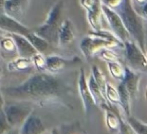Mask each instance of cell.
<instances>
[{
    "label": "cell",
    "mask_w": 147,
    "mask_h": 134,
    "mask_svg": "<svg viewBox=\"0 0 147 134\" xmlns=\"http://www.w3.org/2000/svg\"><path fill=\"white\" fill-rule=\"evenodd\" d=\"M78 91H79L80 97H81L82 103H83L84 111L86 113H89L93 109V107L97 106V105L88 88L87 80H86L85 72H84L83 68H81L80 70L79 78H78Z\"/></svg>",
    "instance_id": "9c48e42d"
},
{
    "label": "cell",
    "mask_w": 147,
    "mask_h": 134,
    "mask_svg": "<svg viewBox=\"0 0 147 134\" xmlns=\"http://www.w3.org/2000/svg\"><path fill=\"white\" fill-rule=\"evenodd\" d=\"M75 39L74 25L69 18H66L62 21L58 30L57 36V45L60 47H66L70 45Z\"/></svg>",
    "instance_id": "8fae6325"
},
{
    "label": "cell",
    "mask_w": 147,
    "mask_h": 134,
    "mask_svg": "<svg viewBox=\"0 0 147 134\" xmlns=\"http://www.w3.org/2000/svg\"><path fill=\"white\" fill-rule=\"evenodd\" d=\"M9 35L14 40L18 56L25 57V58H32L36 53H38L36 51V49L33 47V45L29 42V40L24 35L15 33H11Z\"/></svg>",
    "instance_id": "7c38bea8"
},
{
    "label": "cell",
    "mask_w": 147,
    "mask_h": 134,
    "mask_svg": "<svg viewBox=\"0 0 147 134\" xmlns=\"http://www.w3.org/2000/svg\"><path fill=\"white\" fill-rule=\"evenodd\" d=\"M79 61L78 57H74V59H65L58 55H50L45 58V69L48 70L50 73H57L65 67L75 64Z\"/></svg>",
    "instance_id": "4fadbf2b"
},
{
    "label": "cell",
    "mask_w": 147,
    "mask_h": 134,
    "mask_svg": "<svg viewBox=\"0 0 147 134\" xmlns=\"http://www.w3.org/2000/svg\"><path fill=\"white\" fill-rule=\"evenodd\" d=\"M115 11L121 17L130 38L146 53V35L143 20L134 9L131 0H123L122 4Z\"/></svg>",
    "instance_id": "7a4b0ae2"
},
{
    "label": "cell",
    "mask_w": 147,
    "mask_h": 134,
    "mask_svg": "<svg viewBox=\"0 0 147 134\" xmlns=\"http://www.w3.org/2000/svg\"><path fill=\"white\" fill-rule=\"evenodd\" d=\"M91 74L93 75L95 81L98 83V85L100 86L103 93H104V88H105V85H106L107 82H106V78H105V75L103 74L102 70H101L98 66L94 65V66L92 67V72H91Z\"/></svg>",
    "instance_id": "cb8c5ba5"
},
{
    "label": "cell",
    "mask_w": 147,
    "mask_h": 134,
    "mask_svg": "<svg viewBox=\"0 0 147 134\" xmlns=\"http://www.w3.org/2000/svg\"><path fill=\"white\" fill-rule=\"evenodd\" d=\"M0 51H2L4 55L5 54H16L17 55V51H16V46L14 40L12 37L10 36H4L0 37Z\"/></svg>",
    "instance_id": "d6986e66"
},
{
    "label": "cell",
    "mask_w": 147,
    "mask_h": 134,
    "mask_svg": "<svg viewBox=\"0 0 147 134\" xmlns=\"http://www.w3.org/2000/svg\"><path fill=\"white\" fill-rule=\"evenodd\" d=\"M101 10H102L103 13V18L108 23L111 33L122 43L126 42L127 40H130L131 38H130L119 14L115 10L110 9V8L106 7L104 5H101Z\"/></svg>",
    "instance_id": "52a82bcc"
},
{
    "label": "cell",
    "mask_w": 147,
    "mask_h": 134,
    "mask_svg": "<svg viewBox=\"0 0 147 134\" xmlns=\"http://www.w3.org/2000/svg\"><path fill=\"white\" fill-rule=\"evenodd\" d=\"M11 128L3 111H0V134H6Z\"/></svg>",
    "instance_id": "4316f807"
},
{
    "label": "cell",
    "mask_w": 147,
    "mask_h": 134,
    "mask_svg": "<svg viewBox=\"0 0 147 134\" xmlns=\"http://www.w3.org/2000/svg\"><path fill=\"white\" fill-rule=\"evenodd\" d=\"M6 134H19V128H11Z\"/></svg>",
    "instance_id": "1f68e13d"
},
{
    "label": "cell",
    "mask_w": 147,
    "mask_h": 134,
    "mask_svg": "<svg viewBox=\"0 0 147 134\" xmlns=\"http://www.w3.org/2000/svg\"><path fill=\"white\" fill-rule=\"evenodd\" d=\"M3 7H4V0H0V14L4 13Z\"/></svg>",
    "instance_id": "d6a6232c"
},
{
    "label": "cell",
    "mask_w": 147,
    "mask_h": 134,
    "mask_svg": "<svg viewBox=\"0 0 147 134\" xmlns=\"http://www.w3.org/2000/svg\"><path fill=\"white\" fill-rule=\"evenodd\" d=\"M140 78H141L140 73L133 71V70H131L129 67H127L125 65V75H124V78L120 82L125 86V88L127 89V91L129 92L130 96H131L132 100L137 96L138 89H139Z\"/></svg>",
    "instance_id": "5bb4252c"
},
{
    "label": "cell",
    "mask_w": 147,
    "mask_h": 134,
    "mask_svg": "<svg viewBox=\"0 0 147 134\" xmlns=\"http://www.w3.org/2000/svg\"><path fill=\"white\" fill-rule=\"evenodd\" d=\"M122 2H123V0H100L101 5L106 6L112 10H116L122 4Z\"/></svg>",
    "instance_id": "83f0119b"
},
{
    "label": "cell",
    "mask_w": 147,
    "mask_h": 134,
    "mask_svg": "<svg viewBox=\"0 0 147 134\" xmlns=\"http://www.w3.org/2000/svg\"><path fill=\"white\" fill-rule=\"evenodd\" d=\"M79 2H80L81 7L84 8V9L87 11V10H89L93 5H94L96 0H79Z\"/></svg>",
    "instance_id": "f546056e"
},
{
    "label": "cell",
    "mask_w": 147,
    "mask_h": 134,
    "mask_svg": "<svg viewBox=\"0 0 147 134\" xmlns=\"http://www.w3.org/2000/svg\"><path fill=\"white\" fill-rule=\"evenodd\" d=\"M87 85H88V88H89V90H90L91 94H92L93 98H94V101H95V103H96V105H101V104H103V103L107 102L102 89H101L100 86L98 85V83L95 81L92 74H90V76H89V79L87 80Z\"/></svg>",
    "instance_id": "ac0fdd59"
},
{
    "label": "cell",
    "mask_w": 147,
    "mask_h": 134,
    "mask_svg": "<svg viewBox=\"0 0 147 134\" xmlns=\"http://www.w3.org/2000/svg\"><path fill=\"white\" fill-rule=\"evenodd\" d=\"M126 118H127L126 122L128 123L134 134H147V124L139 121L135 117L128 116Z\"/></svg>",
    "instance_id": "7402d4cb"
},
{
    "label": "cell",
    "mask_w": 147,
    "mask_h": 134,
    "mask_svg": "<svg viewBox=\"0 0 147 134\" xmlns=\"http://www.w3.org/2000/svg\"><path fill=\"white\" fill-rule=\"evenodd\" d=\"M0 29L7 33H15L26 36L30 32V29L18 20L6 15L5 13L0 14Z\"/></svg>",
    "instance_id": "30bf717a"
},
{
    "label": "cell",
    "mask_w": 147,
    "mask_h": 134,
    "mask_svg": "<svg viewBox=\"0 0 147 134\" xmlns=\"http://www.w3.org/2000/svg\"><path fill=\"white\" fill-rule=\"evenodd\" d=\"M32 64L31 58H25V57H20L14 58L10 63H8V68L10 70H24L29 68Z\"/></svg>",
    "instance_id": "603a6c76"
},
{
    "label": "cell",
    "mask_w": 147,
    "mask_h": 134,
    "mask_svg": "<svg viewBox=\"0 0 147 134\" xmlns=\"http://www.w3.org/2000/svg\"><path fill=\"white\" fill-rule=\"evenodd\" d=\"M131 1L133 4H142L145 1H147V0H131Z\"/></svg>",
    "instance_id": "836d02e7"
},
{
    "label": "cell",
    "mask_w": 147,
    "mask_h": 134,
    "mask_svg": "<svg viewBox=\"0 0 147 134\" xmlns=\"http://www.w3.org/2000/svg\"><path fill=\"white\" fill-rule=\"evenodd\" d=\"M87 20L89 25L93 29V31H99L102 30V19H103V13L101 10V4L100 1L95 2V4L87 10Z\"/></svg>",
    "instance_id": "2e32d148"
},
{
    "label": "cell",
    "mask_w": 147,
    "mask_h": 134,
    "mask_svg": "<svg viewBox=\"0 0 147 134\" xmlns=\"http://www.w3.org/2000/svg\"><path fill=\"white\" fill-rule=\"evenodd\" d=\"M30 0H4L3 11L6 15L21 22Z\"/></svg>",
    "instance_id": "ba28073f"
},
{
    "label": "cell",
    "mask_w": 147,
    "mask_h": 134,
    "mask_svg": "<svg viewBox=\"0 0 147 134\" xmlns=\"http://www.w3.org/2000/svg\"><path fill=\"white\" fill-rule=\"evenodd\" d=\"M64 3L62 0L55 2L54 5L51 7L47 13L46 19L43 24L34 30V32L40 37L44 38L50 44H57V36L58 30L60 28L62 21V14H63Z\"/></svg>",
    "instance_id": "277c9868"
},
{
    "label": "cell",
    "mask_w": 147,
    "mask_h": 134,
    "mask_svg": "<svg viewBox=\"0 0 147 134\" xmlns=\"http://www.w3.org/2000/svg\"><path fill=\"white\" fill-rule=\"evenodd\" d=\"M51 134H58V132H57L56 129H53V131L51 132Z\"/></svg>",
    "instance_id": "e575fe53"
},
{
    "label": "cell",
    "mask_w": 147,
    "mask_h": 134,
    "mask_svg": "<svg viewBox=\"0 0 147 134\" xmlns=\"http://www.w3.org/2000/svg\"><path fill=\"white\" fill-rule=\"evenodd\" d=\"M32 60V64H34V66H36L38 69L42 70L45 69V58L43 56V54L41 53H36L34 56L31 58Z\"/></svg>",
    "instance_id": "484cf974"
},
{
    "label": "cell",
    "mask_w": 147,
    "mask_h": 134,
    "mask_svg": "<svg viewBox=\"0 0 147 134\" xmlns=\"http://www.w3.org/2000/svg\"><path fill=\"white\" fill-rule=\"evenodd\" d=\"M133 7L136 10V12L141 16V18L147 19V1L142 4H133Z\"/></svg>",
    "instance_id": "f1b7e54d"
},
{
    "label": "cell",
    "mask_w": 147,
    "mask_h": 134,
    "mask_svg": "<svg viewBox=\"0 0 147 134\" xmlns=\"http://www.w3.org/2000/svg\"><path fill=\"white\" fill-rule=\"evenodd\" d=\"M45 126L40 117L31 113L19 128V134H43Z\"/></svg>",
    "instance_id": "9a60e30c"
},
{
    "label": "cell",
    "mask_w": 147,
    "mask_h": 134,
    "mask_svg": "<svg viewBox=\"0 0 147 134\" xmlns=\"http://www.w3.org/2000/svg\"><path fill=\"white\" fill-rule=\"evenodd\" d=\"M108 65V69L110 72V75L112 76L114 79L121 81L124 78L125 75V67L122 66L118 61H111V62H107Z\"/></svg>",
    "instance_id": "ffe728a7"
},
{
    "label": "cell",
    "mask_w": 147,
    "mask_h": 134,
    "mask_svg": "<svg viewBox=\"0 0 147 134\" xmlns=\"http://www.w3.org/2000/svg\"><path fill=\"white\" fill-rule=\"evenodd\" d=\"M104 96L106 98V101L109 104L112 105H119L120 106V98H119V94H118L117 89H115L113 86H111L109 83H106L104 88Z\"/></svg>",
    "instance_id": "44dd1931"
},
{
    "label": "cell",
    "mask_w": 147,
    "mask_h": 134,
    "mask_svg": "<svg viewBox=\"0 0 147 134\" xmlns=\"http://www.w3.org/2000/svg\"><path fill=\"white\" fill-rule=\"evenodd\" d=\"M4 105H5V101H4V98H3V93H2V91L0 90V111H3Z\"/></svg>",
    "instance_id": "4dcf8cb0"
},
{
    "label": "cell",
    "mask_w": 147,
    "mask_h": 134,
    "mask_svg": "<svg viewBox=\"0 0 147 134\" xmlns=\"http://www.w3.org/2000/svg\"><path fill=\"white\" fill-rule=\"evenodd\" d=\"M146 95H147V92H146Z\"/></svg>",
    "instance_id": "8d00e7d4"
},
{
    "label": "cell",
    "mask_w": 147,
    "mask_h": 134,
    "mask_svg": "<svg viewBox=\"0 0 147 134\" xmlns=\"http://www.w3.org/2000/svg\"><path fill=\"white\" fill-rule=\"evenodd\" d=\"M124 57L126 66L138 73L147 74V56L146 53L139 48L132 39L123 43Z\"/></svg>",
    "instance_id": "5b68a950"
},
{
    "label": "cell",
    "mask_w": 147,
    "mask_h": 134,
    "mask_svg": "<svg viewBox=\"0 0 147 134\" xmlns=\"http://www.w3.org/2000/svg\"><path fill=\"white\" fill-rule=\"evenodd\" d=\"M2 72H3V70H2V67H1V65H0V77L2 76Z\"/></svg>",
    "instance_id": "d590c367"
},
{
    "label": "cell",
    "mask_w": 147,
    "mask_h": 134,
    "mask_svg": "<svg viewBox=\"0 0 147 134\" xmlns=\"http://www.w3.org/2000/svg\"><path fill=\"white\" fill-rule=\"evenodd\" d=\"M100 57L105 60L106 62H111V61H118V55L113 51V49L104 48L99 51Z\"/></svg>",
    "instance_id": "d4e9b609"
},
{
    "label": "cell",
    "mask_w": 147,
    "mask_h": 134,
    "mask_svg": "<svg viewBox=\"0 0 147 134\" xmlns=\"http://www.w3.org/2000/svg\"><path fill=\"white\" fill-rule=\"evenodd\" d=\"M32 112V107L22 103H10L3 107V113L12 128H20Z\"/></svg>",
    "instance_id": "8992f818"
},
{
    "label": "cell",
    "mask_w": 147,
    "mask_h": 134,
    "mask_svg": "<svg viewBox=\"0 0 147 134\" xmlns=\"http://www.w3.org/2000/svg\"><path fill=\"white\" fill-rule=\"evenodd\" d=\"M1 91L14 100L46 102L61 99L69 93V87L52 74L38 73L20 85L3 88Z\"/></svg>",
    "instance_id": "6da1fadb"
},
{
    "label": "cell",
    "mask_w": 147,
    "mask_h": 134,
    "mask_svg": "<svg viewBox=\"0 0 147 134\" xmlns=\"http://www.w3.org/2000/svg\"><path fill=\"white\" fill-rule=\"evenodd\" d=\"M25 37L29 40V42L33 45V47L36 49V51L38 53L45 54L49 50V48H50V43L47 42L44 38L40 37L39 35H37L35 32L30 31Z\"/></svg>",
    "instance_id": "e0dca14e"
},
{
    "label": "cell",
    "mask_w": 147,
    "mask_h": 134,
    "mask_svg": "<svg viewBox=\"0 0 147 134\" xmlns=\"http://www.w3.org/2000/svg\"><path fill=\"white\" fill-rule=\"evenodd\" d=\"M124 44L119 41L111 32L105 30L93 31L87 36H85L80 42V49L83 55L87 59L93 57L99 53V51L104 48L123 49Z\"/></svg>",
    "instance_id": "3957f363"
}]
</instances>
